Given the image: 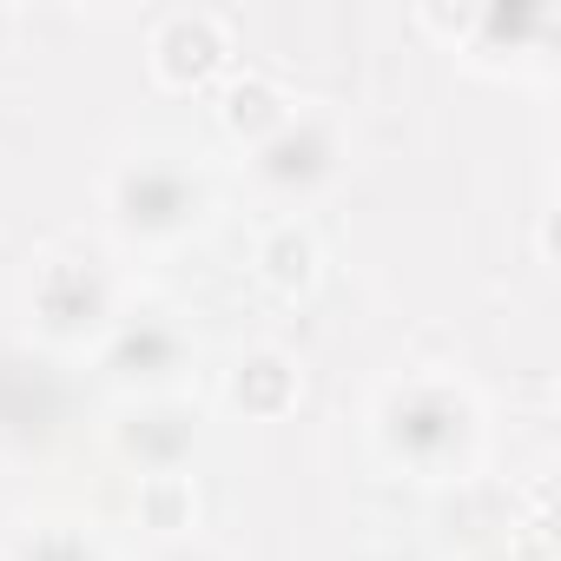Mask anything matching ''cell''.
I'll use <instances>...</instances> for the list:
<instances>
[{
    "label": "cell",
    "mask_w": 561,
    "mask_h": 561,
    "mask_svg": "<svg viewBox=\"0 0 561 561\" xmlns=\"http://www.w3.org/2000/svg\"><path fill=\"white\" fill-rule=\"evenodd\" d=\"M159 54H165V73H192L198 80L218 60V34L205 21H172V34L159 41Z\"/></svg>",
    "instance_id": "1"
},
{
    "label": "cell",
    "mask_w": 561,
    "mask_h": 561,
    "mask_svg": "<svg viewBox=\"0 0 561 561\" xmlns=\"http://www.w3.org/2000/svg\"><path fill=\"white\" fill-rule=\"evenodd\" d=\"M139 198H146L139 218H179V211H185V185L165 179V172H133V179H126V205H139Z\"/></svg>",
    "instance_id": "2"
},
{
    "label": "cell",
    "mask_w": 561,
    "mask_h": 561,
    "mask_svg": "<svg viewBox=\"0 0 561 561\" xmlns=\"http://www.w3.org/2000/svg\"><path fill=\"white\" fill-rule=\"evenodd\" d=\"M271 119V93L264 87H238L231 93V126H264Z\"/></svg>",
    "instance_id": "3"
}]
</instances>
